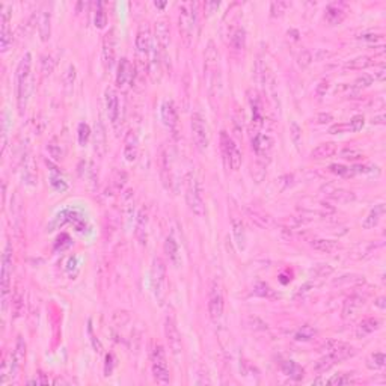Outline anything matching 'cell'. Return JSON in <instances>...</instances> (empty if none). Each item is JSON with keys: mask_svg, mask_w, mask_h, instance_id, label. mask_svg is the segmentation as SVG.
<instances>
[{"mask_svg": "<svg viewBox=\"0 0 386 386\" xmlns=\"http://www.w3.org/2000/svg\"><path fill=\"white\" fill-rule=\"evenodd\" d=\"M204 72H205V79H207L208 88L211 91V88L214 85V80H216V77H217V72H219V54H217V50H216L213 41L208 42L207 50H205Z\"/></svg>", "mask_w": 386, "mask_h": 386, "instance_id": "8", "label": "cell"}, {"mask_svg": "<svg viewBox=\"0 0 386 386\" xmlns=\"http://www.w3.org/2000/svg\"><path fill=\"white\" fill-rule=\"evenodd\" d=\"M133 79V66L128 59L122 57L118 63V74H116V85L119 88H125Z\"/></svg>", "mask_w": 386, "mask_h": 386, "instance_id": "16", "label": "cell"}, {"mask_svg": "<svg viewBox=\"0 0 386 386\" xmlns=\"http://www.w3.org/2000/svg\"><path fill=\"white\" fill-rule=\"evenodd\" d=\"M152 36H151V30L148 27L146 23L140 24L137 35H136V48L140 54H149L151 48H152Z\"/></svg>", "mask_w": 386, "mask_h": 386, "instance_id": "15", "label": "cell"}, {"mask_svg": "<svg viewBox=\"0 0 386 386\" xmlns=\"http://www.w3.org/2000/svg\"><path fill=\"white\" fill-rule=\"evenodd\" d=\"M160 175L166 189H172V175H171V159L169 152L163 146L160 151Z\"/></svg>", "mask_w": 386, "mask_h": 386, "instance_id": "18", "label": "cell"}, {"mask_svg": "<svg viewBox=\"0 0 386 386\" xmlns=\"http://www.w3.org/2000/svg\"><path fill=\"white\" fill-rule=\"evenodd\" d=\"M373 63V57L370 56H359V57H355L352 60H349L344 68L346 69H362V68H367Z\"/></svg>", "mask_w": 386, "mask_h": 386, "instance_id": "35", "label": "cell"}, {"mask_svg": "<svg viewBox=\"0 0 386 386\" xmlns=\"http://www.w3.org/2000/svg\"><path fill=\"white\" fill-rule=\"evenodd\" d=\"M208 313L214 322L219 320L223 314V291H222V284L219 279H213V282L210 285Z\"/></svg>", "mask_w": 386, "mask_h": 386, "instance_id": "7", "label": "cell"}, {"mask_svg": "<svg viewBox=\"0 0 386 386\" xmlns=\"http://www.w3.org/2000/svg\"><path fill=\"white\" fill-rule=\"evenodd\" d=\"M47 151H48V154L54 160H60L62 159V149H60V145L56 140H51L47 145Z\"/></svg>", "mask_w": 386, "mask_h": 386, "instance_id": "41", "label": "cell"}, {"mask_svg": "<svg viewBox=\"0 0 386 386\" xmlns=\"http://www.w3.org/2000/svg\"><path fill=\"white\" fill-rule=\"evenodd\" d=\"M373 122H374V124H383V122H385V115L376 116V118L373 119Z\"/></svg>", "mask_w": 386, "mask_h": 386, "instance_id": "57", "label": "cell"}, {"mask_svg": "<svg viewBox=\"0 0 386 386\" xmlns=\"http://www.w3.org/2000/svg\"><path fill=\"white\" fill-rule=\"evenodd\" d=\"M364 303H365V299L361 297V296H352V297H349L347 302L344 303L343 317H344V319H349V317L356 316V313L364 306Z\"/></svg>", "mask_w": 386, "mask_h": 386, "instance_id": "24", "label": "cell"}, {"mask_svg": "<svg viewBox=\"0 0 386 386\" xmlns=\"http://www.w3.org/2000/svg\"><path fill=\"white\" fill-rule=\"evenodd\" d=\"M385 211H386L385 204H377V205H374V208H373V210L368 213V216L364 219L362 226H364L365 229L374 228V226L380 222V219H382V216L385 214Z\"/></svg>", "mask_w": 386, "mask_h": 386, "instance_id": "25", "label": "cell"}, {"mask_svg": "<svg viewBox=\"0 0 386 386\" xmlns=\"http://www.w3.org/2000/svg\"><path fill=\"white\" fill-rule=\"evenodd\" d=\"M9 21H11V12L9 6H2V29H0V48L2 51H6L9 45L12 44V33L9 29Z\"/></svg>", "mask_w": 386, "mask_h": 386, "instance_id": "13", "label": "cell"}, {"mask_svg": "<svg viewBox=\"0 0 386 386\" xmlns=\"http://www.w3.org/2000/svg\"><path fill=\"white\" fill-rule=\"evenodd\" d=\"M313 272H314V275H316V276L323 278V276L331 275V273L334 272V269H332L329 264H319V266H316V269H314Z\"/></svg>", "mask_w": 386, "mask_h": 386, "instance_id": "47", "label": "cell"}, {"mask_svg": "<svg viewBox=\"0 0 386 386\" xmlns=\"http://www.w3.org/2000/svg\"><path fill=\"white\" fill-rule=\"evenodd\" d=\"M89 136H91L89 125L85 124V122H80L79 124V143L80 145H86V142L89 140Z\"/></svg>", "mask_w": 386, "mask_h": 386, "instance_id": "39", "label": "cell"}, {"mask_svg": "<svg viewBox=\"0 0 386 386\" xmlns=\"http://www.w3.org/2000/svg\"><path fill=\"white\" fill-rule=\"evenodd\" d=\"M222 149H223V154L231 166V169L237 171L240 166H242V151L239 149V146L234 143V140L231 139L225 131H222Z\"/></svg>", "mask_w": 386, "mask_h": 386, "instance_id": "10", "label": "cell"}, {"mask_svg": "<svg viewBox=\"0 0 386 386\" xmlns=\"http://www.w3.org/2000/svg\"><path fill=\"white\" fill-rule=\"evenodd\" d=\"M334 118H332V115L331 113H320L319 115V122L320 124H328V122H331Z\"/></svg>", "mask_w": 386, "mask_h": 386, "instance_id": "54", "label": "cell"}, {"mask_svg": "<svg viewBox=\"0 0 386 386\" xmlns=\"http://www.w3.org/2000/svg\"><path fill=\"white\" fill-rule=\"evenodd\" d=\"M346 17V12L341 6L338 5H331L328 6L326 9V14H325V18L328 20L329 24H340Z\"/></svg>", "mask_w": 386, "mask_h": 386, "instance_id": "28", "label": "cell"}, {"mask_svg": "<svg viewBox=\"0 0 386 386\" xmlns=\"http://www.w3.org/2000/svg\"><path fill=\"white\" fill-rule=\"evenodd\" d=\"M231 45L236 50H242L245 47V30L242 27H236L231 32Z\"/></svg>", "mask_w": 386, "mask_h": 386, "instance_id": "36", "label": "cell"}, {"mask_svg": "<svg viewBox=\"0 0 386 386\" xmlns=\"http://www.w3.org/2000/svg\"><path fill=\"white\" fill-rule=\"evenodd\" d=\"M331 172H334L337 175H341V177H346V175L352 174V171L347 166H343V165H332L331 166Z\"/></svg>", "mask_w": 386, "mask_h": 386, "instance_id": "51", "label": "cell"}, {"mask_svg": "<svg viewBox=\"0 0 386 386\" xmlns=\"http://www.w3.org/2000/svg\"><path fill=\"white\" fill-rule=\"evenodd\" d=\"M290 133H291V137H293V142L297 145L299 142H300V139H302V128L297 125V122H291V125H290Z\"/></svg>", "mask_w": 386, "mask_h": 386, "instance_id": "48", "label": "cell"}, {"mask_svg": "<svg viewBox=\"0 0 386 386\" xmlns=\"http://www.w3.org/2000/svg\"><path fill=\"white\" fill-rule=\"evenodd\" d=\"M115 47H116L115 33H113V30H110L104 35V39H103V59H104V65L107 69H112V66L115 63V56H116Z\"/></svg>", "mask_w": 386, "mask_h": 386, "instance_id": "14", "label": "cell"}, {"mask_svg": "<svg viewBox=\"0 0 386 386\" xmlns=\"http://www.w3.org/2000/svg\"><path fill=\"white\" fill-rule=\"evenodd\" d=\"M233 234H234V239H236V243H237L239 249H245V245H246L245 226H243L242 220H239L237 217L233 219Z\"/></svg>", "mask_w": 386, "mask_h": 386, "instance_id": "30", "label": "cell"}, {"mask_svg": "<svg viewBox=\"0 0 386 386\" xmlns=\"http://www.w3.org/2000/svg\"><path fill=\"white\" fill-rule=\"evenodd\" d=\"M38 32L41 36V41H48L51 35V14L50 11L44 9L38 17Z\"/></svg>", "mask_w": 386, "mask_h": 386, "instance_id": "22", "label": "cell"}, {"mask_svg": "<svg viewBox=\"0 0 386 386\" xmlns=\"http://www.w3.org/2000/svg\"><path fill=\"white\" fill-rule=\"evenodd\" d=\"M162 119L165 122L166 127H169L171 130H175L178 125V113L175 109L174 101H165L162 106Z\"/></svg>", "mask_w": 386, "mask_h": 386, "instance_id": "19", "label": "cell"}, {"mask_svg": "<svg viewBox=\"0 0 386 386\" xmlns=\"http://www.w3.org/2000/svg\"><path fill=\"white\" fill-rule=\"evenodd\" d=\"M106 110H107L109 121L112 124H116L119 116V100L116 92L112 88L106 89Z\"/></svg>", "mask_w": 386, "mask_h": 386, "instance_id": "17", "label": "cell"}, {"mask_svg": "<svg viewBox=\"0 0 386 386\" xmlns=\"http://www.w3.org/2000/svg\"><path fill=\"white\" fill-rule=\"evenodd\" d=\"M374 79H377V80H383L385 79V66L383 65L374 72Z\"/></svg>", "mask_w": 386, "mask_h": 386, "instance_id": "55", "label": "cell"}, {"mask_svg": "<svg viewBox=\"0 0 386 386\" xmlns=\"http://www.w3.org/2000/svg\"><path fill=\"white\" fill-rule=\"evenodd\" d=\"M196 23V12L193 3H184L180 6V32L186 42V45H190L193 38V29Z\"/></svg>", "mask_w": 386, "mask_h": 386, "instance_id": "5", "label": "cell"}, {"mask_svg": "<svg viewBox=\"0 0 386 386\" xmlns=\"http://www.w3.org/2000/svg\"><path fill=\"white\" fill-rule=\"evenodd\" d=\"M165 273H166V267L162 258H154L152 261V270H151V285L152 290L156 293V297L159 300H162V294H163V287H165Z\"/></svg>", "mask_w": 386, "mask_h": 386, "instance_id": "11", "label": "cell"}, {"mask_svg": "<svg viewBox=\"0 0 386 386\" xmlns=\"http://www.w3.org/2000/svg\"><path fill=\"white\" fill-rule=\"evenodd\" d=\"M385 362H386V358H385L383 353H374L368 359V367L374 368V370H379V368L385 367Z\"/></svg>", "mask_w": 386, "mask_h": 386, "instance_id": "38", "label": "cell"}, {"mask_svg": "<svg viewBox=\"0 0 386 386\" xmlns=\"http://www.w3.org/2000/svg\"><path fill=\"white\" fill-rule=\"evenodd\" d=\"M156 6H159V8H163V6H165V3H157V2H156Z\"/></svg>", "mask_w": 386, "mask_h": 386, "instance_id": "59", "label": "cell"}, {"mask_svg": "<svg viewBox=\"0 0 386 386\" xmlns=\"http://www.w3.org/2000/svg\"><path fill=\"white\" fill-rule=\"evenodd\" d=\"M311 54H310V51L308 50H303L302 51V54L299 56V63H300V66H308L311 63Z\"/></svg>", "mask_w": 386, "mask_h": 386, "instance_id": "52", "label": "cell"}, {"mask_svg": "<svg viewBox=\"0 0 386 386\" xmlns=\"http://www.w3.org/2000/svg\"><path fill=\"white\" fill-rule=\"evenodd\" d=\"M94 21H95V26H97L98 29H103V27L106 26V23H107V17H106V12H104L103 8H101V3H98V9L95 11V18H94Z\"/></svg>", "mask_w": 386, "mask_h": 386, "instance_id": "43", "label": "cell"}, {"mask_svg": "<svg viewBox=\"0 0 386 386\" xmlns=\"http://www.w3.org/2000/svg\"><path fill=\"white\" fill-rule=\"evenodd\" d=\"M362 127H364V116L362 115L353 116L352 121H350V130L352 131H359V130H362Z\"/></svg>", "mask_w": 386, "mask_h": 386, "instance_id": "50", "label": "cell"}, {"mask_svg": "<svg viewBox=\"0 0 386 386\" xmlns=\"http://www.w3.org/2000/svg\"><path fill=\"white\" fill-rule=\"evenodd\" d=\"M382 38V35H361V39H364V41H377V39H380Z\"/></svg>", "mask_w": 386, "mask_h": 386, "instance_id": "56", "label": "cell"}, {"mask_svg": "<svg viewBox=\"0 0 386 386\" xmlns=\"http://www.w3.org/2000/svg\"><path fill=\"white\" fill-rule=\"evenodd\" d=\"M151 362H152V374L157 383L168 385L171 382V374H169V367L166 362V355L162 346H156L151 355Z\"/></svg>", "mask_w": 386, "mask_h": 386, "instance_id": "4", "label": "cell"}, {"mask_svg": "<svg viewBox=\"0 0 386 386\" xmlns=\"http://www.w3.org/2000/svg\"><path fill=\"white\" fill-rule=\"evenodd\" d=\"M12 276V248L8 243L2 257V302H3V311L6 310V299L9 294V282Z\"/></svg>", "mask_w": 386, "mask_h": 386, "instance_id": "9", "label": "cell"}, {"mask_svg": "<svg viewBox=\"0 0 386 386\" xmlns=\"http://www.w3.org/2000/svg\"><path fill=\"white\" fill-rule=\"evenodd\" d=\"M352 383V379L349 374H335L328 380V385H349Z\"/></svg>", "mask_w": 386, "mask_h": 386, "instance_id": "45", "label": "cell"}, {"mask_svg": "<svg viewBox=\"0 0 386 386\" xmlns=\"http://www.w3.org/2000/svg\"><path fill=\"white\" fill-rule=\"evenodd\" d=\"M311 246H313L316 251L325 252V254H332V252H335V251L340 248V245H338L337 242L328 240V239H316V240H313Z\"/></svg>", "mask_w": 386, "mask_h": 386, "instance_id": "29", "label": "cell"}, {"mask_svg": "<svg viewBox=\"0 0 386 386\" xmlns=\"http://www.w3.org/2000/svg\"><path fill=\"white\" fill-rule=\"evenodd\" d=\"M252 146H254V149H255V152L258 154V156H263V154H266L270 149L272 139L267 134L255 133V136L252 137Z\"/></svg>", "mask_w": 386, "mask_h": 386, "instance_id": "27", "label": "cell"}, {"mask_svg": "<svg viewBox=\"0 0 386 386\" xmlns=\"http://www.w3.org/2000/svg\"><path fill=\"white\" fill-rule=\"evenodd\" d=\"M380 328V322L377 319H365L359 326H358V331H356V335L361 338V337H367L370 334H373L374 331H377Z\"/></svg>", "mask_w": 386, "mask_h": 386, "instance_id": "31", "label": "cell"}, {"mask_svg": "<svg viewBox=\"0 0 386 386\" xmlns=\"http://www.w3.org/2000/svg\"><path fill=\"white\" fill-rule=\"evenodd\" d=\"M290 6V3H287V2H281V0H278V2H273L272 3V8H270V12H272V15L273 17H281L284 12H285V9Z\"/></svg>", "mask_w": 386, "mask_h": 386, "instance_id": "42", "label": "cell"}, {"mask_svg": "<svg viewBox=\"0 0 386 386\" xmlns=\"http://www.w3.org/2000/svg\"><path fill=\"white\" fill-rule=\"evenodd\" d=\"M165 334H166V340H168V344H169V349L171 352L178 356L180 352H181V337H180V332H178V328L175 325V320L172 317H168L166 319V323H165Z\"/></svg>", "mask_w": 386, "mask_h": 386, "instance_id": "12", "label": "cell"}, {"mask_svg": "<svg viewBox=\"0 0 386 386\" xmlns=\"http://www.w3.org/2000/svg\"><path fill=\"white\" fill-rule=\"evenodd\" d=\"M325 349L328 350L326 355L323 358H320L316 365H314V371L322 374V373H326L328 370H331L335 364L353 356L356 353V350L346 344V343H341V341H328L325 344Z\"/></svg>", "mask_w": 386, "mask_h": 386, "instance_id": "1", "label": "cell"}, {"mask_svg": "<svg viewBox=\"0 0 386 386\" xmlns=\"http://www.w3.org/2000/svg\"><path fill=\"white\" fill-rule=\"evenodd\" d=\"M376 305L379 306V308H382V310H385V299L383 297H380V299H377V302H376Z\"/></svg>", "mask_w": 386, "mask_h": 386, "instance_id": "58", "label": "cell"}, {"mask_svg": "<svg viewBox=\"0 0 386 386\" xmlns=\"http://www.w3.org/2000/svg\"><path fill=\"white\" fill-rule=\"evenodd\" d=\"M192 136L199 151H205L208 148V143H210L208 127H207L205 118L199 112H195L192 115Z\"/></svg>", "mask_w": 386, "mask_h": 386, "instance_id": "6", "label": "cell"}, {"mask_svg": "<svg viewBox=\"0 0 386 386\" xmlns=\"http://www.w3.org/2000/svg\"><path fill=\"white\" fill-rule=\"evenodd\" d=\"M30 66H32V54L26 53L17 66V104H18L20 113H23L26 110L30 89H32Z\"/></svg>", "mask_w": 386, "mask_h": 386, "instance_id": "2", "label": "cell"}, {"mask_svg": "<svg viewBox=\"0 0 386 386\" xmlns=\"http://www.w3.org/2000/svg\"><path fill=\"white\" fill-rule=\"evenodd\" d=\"M335 152H337V143H334V142H325V143L319 145L316 149H313L311 157H313V159H317V160L329 159V157L334 156Z\"/></svg>", "mask_w": 386, "mask_h": 386, "instance_id": "26", "label": "cell"}, {"mask_svg": "<svg viewBox=\"0 0 386 386\" xmlns=\"http://www.w3.org/2000/svg\"><path fill=\"white\" fill-rule=\"evenodd\" d=\"M137 154H139V142L137 137L133 131L128 133L127 139H125V146H124V157L128 163L136 162L137 159Z\"/></svg>", "mask_w": 386, "mask_h": 386, "instance_id": "21", "label": "cell"}, {"mask_svg": "<svg viewBox=\"0 0 386 386\" xmlns=\"http://www.w3.org/2000/svg\"><path fill=\"white\" fill-rule=\"evenodd\" d=\"M282 371H284V374H287L288 377H291L294 380H302L303 379V370L294 361L284 362L282 364Z\"/></svg>", "mask_w": 386, "mask_h": 386, "instance_id": "33", "label": "cell"}, {"mask_svg": "<svg viewBox=\"0 0 386 386\" xmlns=\"http://www.w3.org/2000/svg\"><path fill=\"white\" fill-rule=\"evenodd\" d=\"M328 88H329V82H328V80H322L320 85H319V88H317V95H319V97H323V95L326 94Z\"/></svg>", "mask_w": 386, "mask_h": 386, "instance_id": "53", "label": "cell"}, {"mask_svg": "<svg viewBox=\"0 0 386 386\" xmlns=\"http://www.w3.org/2000/svg\"><path fill=\"white\" fill-rule=\"evenodd\" d=\"M341 156L347 160H358L362 157V152L359 149H355V148H344L341 151Z\"/></svg>", "mask_w": 386, "mask_h": 386, "instance_id": "44", "label": "cell"}, {"mask_svg": "<svg viewBox=\"0 0 386 386\" xmlns=\"http://www.w3.org/2000/svg\"><path fill=\"white\" fill-rule=\"evenodd\" d=\"M165 251L169 257V260L177 266L180 263V254H178V245L174 240V237H168L166 243H165Z\"/></svg>", "mask_w": 386, "mask_h": 386, "instance_id": "34", "label": "cell"}, {"mask_svg": "<svg viewBox=\"0 0 386 386\" xmlns=\"http://www.w3.org/2000/svg\"><path fill=\"white\" fill-rule=\"evenodd\" d=\"M186 199L189 204V208L192 213L196 216H204L205 213V205H204V198H202V186L199 180L195 175L187 177V187H186Z\"/></svg>", "mask_w": 386, "mask_h": 386, "instance_id": "3", "label": "cell"}, {"mask_svg": "<svg viewBox=\"0 0 386 386\" xmlns=\"http://www.w3.org/2000/svg\"><path fill=\"white\" fill-rule=\"evenodd\" d=\"M314 335H316V332H314L313 328L305 326V328H302V329L296 334V340H297V341H310Z\"/></svg>", "mask_w": 386, "mask_h": 386, "instance_id": "40", "label": "cell"}, {"mask_svg": "<svg viewBox=\"0 0 386 386\" xmlns=\"http://www.w3.org/2000/svg\"><path fill=\"white\" fill-rule=\"evenodd\" d=\"M74 80H75V68L74 65H69L63 74V85H65V91L66 94H71L72 86H74Z\"/></svg>", "mask_w": 386, "mask_h": 386, "instance_id": "37", "label": "cell"}, {"mask_svg": "<svg viewBox=\"0 0 386 386\" xmlns=\"http://www.w3.org/2000/svg\"><path fill=\"white\" fill-rule=\"evenodd\" d=\"M50 184H51V186H53V189H54V190H57V192H65V190H66V187H68V186H66V183L60 178V175L57 177V175H54V174L50 177Z\"/></svg>", "mask_w": 386, "mask_h": 386, "instance_id": "46", "label": "cell"}, {"mask_svg": "<svg viewBox=\"0 0 386 386\" xmlns=\"http://www.w3.org/2000/svg\"><path fill=\"white\" fill-rule=\"evenodd\" d=\"M156 36H157V47H160V53L166 51L169 45V26L165 20H160L156 26Z\"/></svg>", "mask_w": 386, "mask_h": 386, "instance_id": "23", "label": "cell"}, {"mask_svg": "<svg viewBox=\"0 0 386 386\" xmlns=\"http://www.w3.org/2000/svg\"><path fill=\"white\" fill-rule=\"evenodd\" d=\"M373 83V77L368 75V74H362L361 77H358L356 82H355V86L356 88H367Z\"/></svg>", "mask_w": 386, "mask_h": 386, "instance_id": "49", "label": "cell"}, {"mask_svg": "<svg viewBox=\"0 0 386 386\" xmlns=\"http://www.w3.org/2000/svg\"><path fill=\"white\" fill-rule=\"evenodd\" d=\"M146 220L148 219H146L145 210H140L139 216H137V222H136V236L142 245L146 243Z\"/></svg>", "mask_w": 386, "mask_h": 386, "instance_id": "32", "label": "cell"}, {"mask_svg": "<svg viewBox=\"0 0 386 386\" xmlns=\"http://www.w3.org/2000/svg\"><path fill=\"white\" fill-rule=\"evenodd\" d=\"M24 358H26V344H24L23 338L18 337L17 343H15V350L12 352V364H11V374L12 376H15L18 373V368L21 367Z\"/></svg>", "mask_w": 386, "mask_h": 386, "instance_id": "20", "label": "cell"}]
</instances>
